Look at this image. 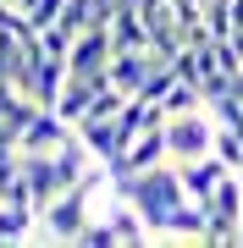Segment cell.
I'll return each mask as SVG.
<instances>
[{
  "instance_id": "cell-15",
  "label": "cell",
  "mask_w": 243,
  "mask_h": 248,
  "mask_svg": "<svg viewBox=\"0 0 243 248\" xmlns=\"http://www.w3.org/2000/svg\"><path fill=\"white\" fill-rule=\"evenodd\" d=\"M210 116H216V127H227V133H238V138H243V99H238V94L210 99Z\"/></svg>"
},
{
  "instance_id": "cell-16",
  "label": "cell",
  "mask_w": 243,
  "mask_h": 248,
  "mask_svg": "<svg viewBox=\"0 0 243 248\" xmlns=\"http://www.w3.org/2000/svg\"><path fill=\"white\" fill-rule=\"evenodd\" d=\"M61 11H66V0H28V22H33L39 33L61 22Z\"/></svg>"
},
{
  "instance_id": "cell-10",
  "label": "cell",
  "mask_w": 243,
  "mask_h": 248,
  "mask_svg": "<svg viewBox=\"0 0 243 248\" xmlns=\"http://www.w3.org/2000/svg\"><path fill=\"white\" fill-rule=\"evenodd\" d=\"M99 89H105V78H78V72H72V78H66V89L61 94H55V116H66V122H83V116H89L94 110V99H99Z\"/></svg>"
},
{
  "instance_id": "cell-12",
  "label": "cell",
  "mask_w": 243,
  "mask_h": 248,
  "mask_svg": "<svg viewBox=\"0 0 243 248\" xmlns=\"http://www.w3.org/2000/svg\"><path fill=\"white\" fill-rule=\"evenodd\" d=\"M111 45H116V50H149L144 11H133V6H116V11H111Z\"/></svg>"
},
{
  "instance_id": "cell-7",
  "label": "cell",
  "mask_w": 243,
  "mask_h": 248,
  "mask_svg": "<svg viewBox=\"0 0 243 248\" xmlns=\"http://www.w3.org/2000/svg\"><path fill=\"white\" fill-rule=\"evenodd\" d=\"M171 160V143H166V127H149V133H138L133 138V149H127L116 166H111V177H138V171H149V166H166Z\"/></svg>"
},
{
  "instance_id": "cell-3",
  "label": "cell",
  "mask_w": 243,
  "mask_h": 248,
  "mask_svg": "<svg viewBox=\"0 0 243 248\" xmlns=\"http://www.w3.org/2000/svg\"><path fill=\"white\" fill-rule=\"evenodd\" d=\"M166 143H171V160H199V155H216V116L205 110H188V116H166Z\"/></svg>"
},
{
  "instance_id": "cell-9",
  "label": "cell",
  "mask_w": 243,
  "mask_h": 248,
  "mask_svg": "<svg viewBox=\"0 0 243 248\" xmlns=\"http://www.w3.org/2000/svg\"><path fill=\"white\" fill-rule=\"evenodd\" d=\"M161 61H166V55H155V50H116V55H111V72H105V78L116 83L122 94H138V89H144V78H149Z\"/></svg>"
},
{
  "instance_id": "cell-4",
  "label": "cell",
  "mask_w": 243,
  "mask_h": 248,
  "mask_svg": "<svg viewBox=\"0 0 243 248\" xmlns=\"http://www.w3.org/2000/svg\"><path fill=\"white\" fill-rule=\"evenodd\" d=\"M78 138L89 143V155L105 160V166H116V160L133 149V133H127L116 116H83V122H78Z\"/></svg>"
},
{
  "instance_id": "cell-8",
  "label": "cell",
  "mask_w": 243,
  "mask_h": 248,
  "mask_svg": "<svg viewBox=\"0 0 243 248\" xmlns=\"http://www.w3.org/2000/svg\"><path fill=\"white\" fill-rule=\"evenodd\" d=\"M66 78H72L66 55H50L45 45H39V55H33V78H28V94H33L39 105H55V94L66 89Z\"/></svg>"
},
{
  "instance_id": "cell-2",
  "label": "cell",
  "mask_w": 243,
  "mask_h": 248,
  "mask_svg": "<svg viewBox=\"0 0 243 248\" xmlns=\"http://www.w3.org/2000/svg\"><path fill=\"white\" fill-rule=\"evenodd\" d=\"M205 210H210V237L205 243H243V177L238 171H227L210 187Z\"/></svg>"
},
{
  "instance_id": "cell-11",
  "label": "cell",
  "mask_w": 243,
  "mask_h": 248,
  "mask_svg": "<svg viewBox=\"0 0 243 248\" xmlns=\"http://www.w3.org/2000/svg\"><path fill=\"white\" fill-rule=\"evenodd\" d=\"M39 232V210L17 199H0V243H33Z\"/></svg>"
},
{
  "instance_id": "cell-5",
  "label": "cell",
  "mask_w": 243,
  "mask_h": 248,
  "mask_svg": "<svg viewBox=\"0 0 243 248\" xmlns=\"http://www.w3.org/2000/svg\"><path fill=\"white\" fill-rule=\"evenodd\" d=\"M78 138V127L66 122V116H55L50 105H39V116L22 127V138H17V149L22 155H55L61 143H72Z\"/></svg>"
},
{
  "instance_id": "cell-1",
  "label": "cell",
  "mask_w": 243,
  "mask_h": 248,
  "mask_svg": "<svg viewBox=\"0 0 243 248\" xmlns=\"http://www.w3.org/2000/svg\"><path fill=\"white\" fill-rule=\"evenodd\" d=\"M116 193H127V199L138 204V215L149 221L155 237H166L171 210H177L182 199H194V193H188V182H182V166H177V160H166V166H149V171H138V177H116Z\"/></svg>"
},
{
  "instance_id": "cell-6",
  "label": "cell",
  "mask_w": 243,
  "mask_h": 248,
  "mask_svg": "<svg viewBox=\"0 0 243 248\" xmlns=\"http://www.w3.org/2000/svg\"><path fill=\"white\" fill-rule=\"evenodd\" d=\"M111 55H116V45H111V22H105V28H89V33L72 39L66 66H72L78 78H105V72H111ZM105 83H111V78H105Z\"/></svg>"
},
{
  "instance_id": "cell-14",
  "label": "cell",
  "mask_w": 243,
  "mask_h": 248,
  "mask_svg": "<svg viewBox=\"0 0 243 248\" xmlns=\"http://www.w3.org/2000/svg\"><path fill=\"white\" fill-rule=\"evenodd\" d=\"M161 105H166V116H188V110H205L210 99H205V89H199V83L177 78V83H171V94L161 99Z\"/></svg>"
},
{
  "instance_id": "cell-17",
  "label": "cell",
  "mask_w": 243,
  "mask_h": 248,
  "mask_svg": "<svg viewBox=\"0 0 243 248\" xmlns=\"http://www.w3.org/2000/svg\"><path fill=\"white\" fill-rule=\"evenodd\" d=\"M216 155H221V166L243 171V138H238V133H227V127H216Z\"/></svg>"
},
{
  "instance_id": "cell-13",
  "label": "cell",
  "mask_w": 243,
  "mask_h": 248,
  "mask_svg": "<svg viewBox=\"0 0 243 248\" xmlns=\"http://www.w3.org/2000/svg\"><path fill=\"white\" fill-rule=\"evenodd\" d=\"M232 166H221V155H199V160H182V182H188L194 199H210V187H216Z\"/></svg>"
}]
</instances>
